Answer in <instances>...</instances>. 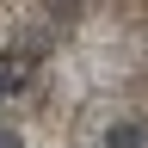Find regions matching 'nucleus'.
Here are the masks:
<instances>
[{"instance_id":"nucleus-3","label":"nucleus","mask_w":148,"mask_h":148,"mask_svg":"<svg viewBox=\"0 0 148 148\" xmlns=\"http://www.w3.org/2000/svg\"><path fill=\"white\" fill-rule=\"evenodd\" d=\"M0 148H18V136H0Z\"/></svg>"},{"instance_id":"nucleus-1","label":"nucleus","mask_w":148,"mask_h":148,"mask_svg":"<svg viewBox=\"0 0 148 148\" xmlns=\"http://www.w3.org/2000/svg\"><path fill=\"white\" fill-rule=\"evenodd\" d=\"M25 80H31L25 56H0V99H12V92H25Z\"/></svg>"},{"instance_id":"nucleus-2","label":"nucleus","mask_w":148,"mask_h":148,"mask_svg":"<svg viewBox=\"0 0 148 148\" xmlns=\"http://www.w3.org/2000/svg\"><path fill=\"white\" fill-rule=\"evenodd\" d=\"M142 142H148V130H142L136 117H123V123L105 130V148H142Z\"/></svg>"}]
</instances>
